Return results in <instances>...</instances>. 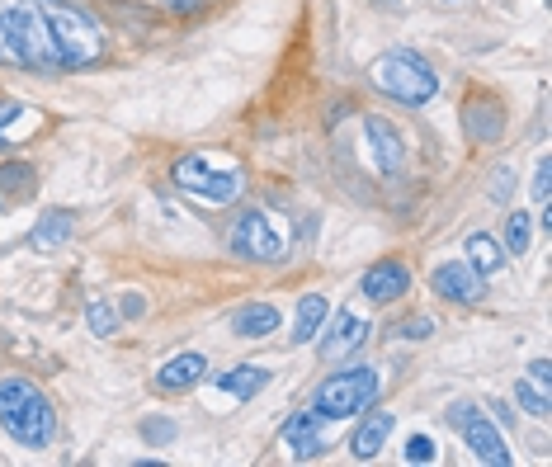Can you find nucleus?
Returning <instances> with one entry per match:
<instances>
[{"instance_id": "f257e3e1", "label": "nucleus", "mask_w": 552, "mask_h": 467, "mask_svg": "<svg viewBox=\"0 0 552 467\" xmlns=\"http://www.w3.org/2000/svg\"><path fill=\"white\" fill-rule=\"evenodd\" d=\"M0 67L62 71V57H57L38 0H0Z\"/></svg>"}, {"instance_id": "f03ea898", "label": "nucleus", "mask_w": 552, "mask_h": 467, "mask_svg": "<svg viewBox=\"0 0 552 467\" xmlns=\"http://www.w3.org/2000/svg\"><path fill=\"white\" fill-rule=\"evenodd\" d=\"M0 430L19 449H48L57 434V411L43 397V387H34L29 378H5L0 383Z\"/></svg>"}, {"instance_id": "7ed1b4c3", "label": "nucleus", "mask_w": 552, "mask_h": 467, "mask_svg": "<svg viewBox=\"0 0 552 467\" xmlns=\"http://www.w3.org/2000/svg\"><path fill=\"white\" fill-rule=\"evenodd\" d=\"M43 5V19H48V34L57 43V57H62V71L67 67H95L104 57V29L85 15L81 5H67V0H38Z\"/></svg>"}, {"instance_id": "20e7f679", "label": "nucleus", "mask_w": 552, "mask_h": 467, "mask_svg": "<svg viewBox=\"0 0 552 467\" xmlns=\"http://www.w3.org/2000/svg\"><path fill=\"white\" fill-rule=\"evenodd\" d=\"M368 76H373V85H378L383 95H392V100H402V104H430L439 95L435 67L411 48L383 52V57L368 67Z\"/></svg>"}, {"instance_id": "39448f33", "label": "nucleus", "mask_w": 552, "mask_h": 467, "mask_svg": "<svg viewBox=\"0 0 552 467\" xmlns=\"http://www.w3.org/2000/svg\"><path fill=\"white\" fill-rule=\"evenodd\" d=\"M170 175H175V184H180V194L208 203V208H227V203H236L241 194H246V175H241L236 166H218V161L203 156V151L180 156Z\"/></svg>"}, {"instance_id": "423d86ee", "label": "nucleus", "mask_w": 552, "mask_h": 467, "mask_svg": "<svg viewBox=\"0 0 552 467\" xmlns=\"http://www.w3.org/2000/svg\"><path fill=\"white\" fill-rule=\"evenodd\" d=\"M378 387H383L378 368L359 364V368H345V373H331V378L317 387L312 411H317L321 420H350V416H359V411H368V406L378 401Z\"/></svg>"}, {"instance_id": "0eeeda50", "label": "nucleus", "mask_w": 552, "mask_h": 467, "mask_svg": "<svg viewBox=\"0 0 552 467\" xmlns=\"http://www.w3.org/2000/svg\"><path fill=\"white\" fill-rule=\"evenodd\" d=\"M232 255L255 260V265H274V260H284V236L274 232V222L260 208H246L232 227Z\"/></svg>"}, {"instance_id": "6e6552de", "label": "nucleus", "mask_w": 552, "mask_h": 467, "mask_svg": "<svg viewBox=\"0 0 552 467\" xmlns=\"http://www.w3.org/2000/svg\"><path fill=\"white\" fill-rule=\"evenodd\" d=\"M449 420H453V430H463V444L472 449V458H477V463H491V467H510V463H515V458H510V449H505L501 430H496V425H491L482 411H472V406H453Z\"/></svg>"}, {"instance_id": "1a4fd4ad", "label": "nucleus", "mask_w": 552, "mask_h": 467, "mask_svg": "<svg viewBox=\"0 0 552 467\" xmlns=\"http://www.w3.org/2000/svg\"><path fill=\"white\" fill-rule=\"evenodd\" d=\"M364 137L368 147H373V161H378V170H383L387 180H402L406 175V147H402V133L387 123V118H364Z\"/></svg>"}, {"instance_id": "9d476101", "label": "nucleus", "mask_w": 552, "mask_h": 467, "mask_svg": "<svg viewBox=\"0 0 552 467\" xmlns=\"http://www.w3.org/2000/svg\"><path fill=\"white\" fill-rule=\"evenodd\" d=\"M430 284H435L439 298L463 302V307H472V302H482V298H486L482 274H477V269H472L468 260H449V265H439L435 274H430Z\"/></svg>"}, {"instance_id": "9b49d317", "label": "nucleus", "mask_w": 552, "mask_h": 467, "mask_svg": "<svg viewBox=\"0 0 552 467\" xmlns=\"http://www.w3.org/2000/svg\"><path fill=\"white\" fill-rule=\"evenodd\" d=\"M284 449L298 458V463H307V458H321L326 453V420L307 406V411H298V416L284 425Z\"/></svg>"}, {"instance_id": "f8f14e48", "label": "nucleus", "mask_w": 552, "mask_h": 467, "mask_svg": "<svg viewBox=\"0 0 552 467\" xmlns=\"http://www.w3.org/2000/svg\"><path fill=\"white\" fill-rule=\"evenodd\" d=\"M368 335H373V326H368L359 312H335L331 331L321 335V359H345V354H354L364 345Z\"/></svg>"}, {"instance_id": "ddd939ff", "label": "nucleus", "mask_w": 552, "mask_h": 467, "mask_svg": "<svg viewBox=\"0 0 552 467\" xmlns=\"http://www.w3.org/2000/svg\"><path fill=\"white\" fill-rule=\"evenodd\" d=\"M368 302H397L406 298V288H411V269L402 260H378V265L368 269L364 279H359Z\"/></svg>"}, {"instance_id": "4468645a", "label": "nucleus", "mask_w": 552, "mask_h": 467, "mask_svg": "<svg viewBox=\"0 0 552 467\" xmlns=\"http://www.w3.org/2000/svg\"><path fill=\"white\" fill-rule=\"evenodd\" d=\"M203 373H208V359L203 354H175V359H166L161 364V373H156V387L161 392H189L194 383H203Z\"/></svg>"}, {"instance_id": "2eb2a0df", "label": "nucleus", "mask_w": 552, "mask_h": 467, "mask_svg": "<svg viewBox=\"0 0 552 467\" xmlns=\"http://www.w3.org/2000/svg\"><path fill=\"white\" fill-rule=\"evenodd\" d=\"M463 128H468L472 142H496V137L505 133V114L496 100H477L472 95L468 109H463Z\"/></svg>"}, {"instance_id": "dca6fc26", "label": "nucleus", "mask_w": 552, "mask_h": 467, "mask_svg": "<svg viewBox=\"0 0 552 467\" xmlns=\"http://www.w3.org/2000/svg\"><path fill=\"white\" fill-rule=\"evenodd\" d=\"M71 241V213H62V208H52V213L38 217V227L29 232V246H34L38 255H52V251H62Z\"/></svg>"}, {"instance_id": "f3484780", "label": "nucleus", "mask_w": 552, "mask_h": 467, "mask_svg": "<svg viewBox=\"0 0 552 467\" xmlns=\"http://www.w3.org/2000/svg\"><path fill=\"white\" fill-rule=\"evenodd\" d=\"M232 331L241 340H265V335L279 331V307H269V302H251V307H241L232 317Z\"/></svg>"}, {"instance_id": "a211bd4d", "label": "nucleus", "mask_w": 552, "mask_h": 467, "mask_svg": "<svg viewBox=\"0 0 552 467\" xmlns=\"http://www.w3.org/2000/svg\"><path fill=\"white\" fill-rule=\"evenodd\" d=\"M387 434H392V416H387V411H373V416L350 434V453L359 458V463H368V458L387 444Z\"/></svg>"}, {"instance_id": "6ab92c4d", "label": "nucleus", "mask_w": 552, "mask_h": 467, "mask_svg": "<svg viewBox=\"0 0 552 467\" xmlns=\"http://www.w3.org/2000/svg\"><path fill=\"white\" fill-rule=\"evenodd\" d=\"M331 317V302L321 298V293H307L298 302V317H293V345H307V340H317L321 321Z\"/></svg>"}, {"instance_id": "aec40b11", "label": "nucleus", "mask_w": 552, "mask_h": 467, "mask_svg": "<svg viewBox=\"0 0 552 467\" xmlns=\"http://www.w3.org/2000/svg\"><path fill=\"white\" fill-rule=\"evenodd\" d=\"M213 383L222 387V392H232V397H255L260 387L269 383V368H255V364H236L232 373H213Z\"/></svg>"}, {"instance_id": "412c9836", "label": "nucleus", "mask_w": 552, "mask_h": 467, "mask_svg": "<svg viewBox=\"0 0 552 467\" xmlns=\"http://www.w3.org/2000/svg\"><path fill=\"white\" fill-rule=\"evenodd\" d=\"M468 265L477 269V274H496V269L505 265V251L496 246V236H486V232H472L468 236Z\"/></svg>"}, {"instance_id": "4be33fe9", "label": "nucleus", "mask_w": 552, "mask_h": 467, "mask_svg": "<svg viewBox=\"0 0 552 467\" xmlns=\"http://www.w3.org/2000/svg\"><path fill=\"white\" fill-rule=\"evenodd\" d=\"M515 401H519V411H529V416H534V420H548V416H552L548 387L529 383V378H519V387H515Z\"/></svg>"}, {"instance_id": "5701e85b", "label": "nucleus", "mask_w": 552, "mask_h": 467, "mask_svg": "<svg viewBox=\"0 0 552 467\" xmlns=\"http://www.w3.org/2000/svg\"><path fill=\"white\" fill-rule=\"evenodd\" d=\"M85 326H90V335H114L118 331V307L109 298H90V307H85Z\"/></svg>"}, {"instance_id": "b1692460", "label": "nucleus", "mask_w": 552, "mask_h": 467, "mask_svg": "<svg viewBox=\"0 0 552 467\" xmlns=\"http://www.w3.org/2000/svg\"><path fill=\"white\" fill-rule=\"evenodd\" d=\"M529 241H534V222H529L524 213L505 217V255H524L529 251Z\"/></svg>"}, {"instance_id": "393cba45", "label": "nucleus", "mask_w": 552, "mask_h": 467, "mask_svg": "<svg viewBox=\"0 0 552 467\" xmlns=\"http://www.w3.org/2000/svg\"><path fill=\"white\" fill-rule=\"evenodd\" d=\"M34 166L29 161H5L0 166V189H10V194H24V189H34Z\"/></svg>"}, {"instance_id": "a878e982", "label": "nucleus", "mask_w": 552, "mask_h": 467, "mask_svg": "<svg viewBox=\"0 0 552 467\" xmlns=\"http://www.w3.org/2000/svg\"><path fill=\"white\" fill-rule=\"evenodd\" d=\"M406 463H435V444H430V434H411L402 449Z\"/></svg>"}, {"instance_id": "bb28decb", "label": "nucleus", "mask_w": 552, "mask_h": 467, "mask_svg": "<svg viewBox=\"0 0 552 467\" xmlns=\"http://www.w3.org/2000/svg\"><path fill=\"white\" fill-rule=\"evenodd\" d=\"M534 199L538 203L552 199V161L548 156H538V166H534Z\"/></svg>"}, {"instance_id": "cd10ccee", "label": "nucleus", "mask_w": 552, "mask_h": 467, "mask_svg": "<svg viewBox=\"0 0 552 467\" xmlns=\"http://www.w3.org/2000/svg\"><path fill=\"white\" fill-rule=\"evenodd\" d=\"M430 331H435V321H430V317H416V321H402V326H397L402 340H425Z\"/></svg>"}, {"instance_id": "c85d7f7f", "label": "nucleus", "mask_w": 552, "mask_h": 467, "mask_svg": "<svg viewBox=\"0 0 552 467\" xmlns=\"http://www.w3.org/2000/svg\"><path fill=\"white\" fill-rule=\"evenodd\" d=\"M142 312H147V298H142V293H123V302H118V317H123V321H137Z\"/></svg>"}, {"instance_id": "c756f323", "label": "nucleus", "mask_w": 552, "mask_h": 467, "mask_svg": "<svg viewBox=\"0 0 552 467\" xmlns=\"http://www.w3.org/2000/svg\"><path fill=\"white\" fill-rule=\"evenodd\" d=\"M510 189H515V184H510V170H496V180H491V199H496V203L510 199Z\"/></svg>"}, {"instance_id": "7c9ffc66", "label": "nucleus", "mask_w": 552, "mask_h": 467, "mask_svg": "<svg viewBox=\"0 0 552 467\" xmlns=\"http://www.w3.org/2000/svg\"><path fill=\"white\" fill-rule=\"evenodd\" d=\"M170 434H175V425H166V420H147V439H151V444H166Z\"/></svg>"}, {"instance_id": "2f4dec72", "label": "nucleus", "mask_w": 552, "mask_h": 467, "mask_svg": "<svg viewBox=\"0 0 552 467\" xmlns=\"http://www.w3.org/2000/svg\"><path fill=\"white\" fill-rule=\"evenodd\" d=\"M529 383H538V387H552V364H548V359H538V364L529 368Z\"/></svg>"}, {"instance_id": "473e14b6", "label": "nucleus", "mask_w": 552, "mask_h": 467, "mask_svg": "<svg viewBox=\"0 0 552 467\" xmlns=\"http://www.w3.org/2000/svg\"><path fill=\"white\" fill-rule=\"evenodd\" d=\"M19 118V104L15 100H0V142H5V128Z\"/></svg>"}, {"instance_id": "72a5a7b5", "label": "nucleus", "mask_w": 552, "mask_h": 467, "mask_svg": "<svg viewBox=\"0 0 552 467\" xmlns=\"http://www.w3.org/2000/svg\"><path fill=\"white\" fill-rule=\"evenodd\" d=\"M166 10H175V15H189V10H199V5H208V0H161Z\"/></svg>"}, {"instance_id": "f704fd0d", "label": "nucleus", "mask_w": 552, "mask_h": 467, "mask_svg": "<svg viewBox=\"0 0 552 467\" xmlns=\"http://www.w3.org/2000/svg\"><path fill=\"white\" fill-rule=\"evenodd\" d=\"M491 411H496V420H501V425H510V420H515V411H505L501 401H491Z\"/></svg>"}, {"instance_id": "c9c22d12", "label": "nucleus", "mask_w": 552, "mask_h": 467, "mask_svg": "<svg viewBox=\"0 0 552 467\" xmlns=\"http://www.w3.org/2000/svg\"><path fill=\"white\" fill-rule=\"evenodd\" d=\"M378 5H392V0H378Z\"/></svg>"}]
</instances>
